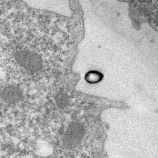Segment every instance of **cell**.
I'll return each mask as SVG.
<instances>
[{
  "label": "cell",
  "instance_id": "obj_1",
  "mask_svg": "<svg viewBox=\"0 0 158 158\" xmlns=\"http://www.w3.org/2000/svg\"><path fill=\"white\" fill-rule=\"evenodd\" d=\"M15 59L19 64L31 72H37L43 66V61L40 56L35 52L25 50L17 52Z\"/></svg>",
  "mask_w": 158,
  "mask_h": 158
},
{
  "label": "cell",
  "instance_id": "obj_2",
  "mask_svg": "<svg viewBox=\"0 0 158 158\" xmlns=\"http://www.w3.org/2000/svg\"><path fill=\"white\" fill-rule=\"evenodd\" d=\"M85 129L79 123H73L69 125L64 135V145L68 148H73L80 143L84 137Z\"/></svg>",
  "mask_w": 158,
  "mask_h": 158
},
{
  "label": "cell",
  "instance_id": "obj_3",
  "mask_svg": "<svg viewBox=\"0 0 158 158\" xmlns=\"http://www.w3.org/2000/svg\"><path fill=\"white\" fill-rule=\"evenodd\" d=\"M1 95L4 101L10 104L17 103L22 98V93L20 89L14 86L5 88L2 90Z\"/></svg>",
  "mask_w": 158,
  "mask_h": 158
},
{
  "label": "cell",
  "instance_id": "obj_4",
  "mask_svg": "<svg viewBox=\"0 0 158 158\" xmlns=\"http://www.w3.org/2000/svg\"><path fill=\"white\" fill-rule=\"evenodd\" d=\"M55 101L57 106L60 109L65 108L69 103L68 97L63 93H60L57 95L55 97Z\"/></svg>",
  "mask_w": 158,
  "mask_h": 158
},
{
  "label": "cell",
  "instance_id": "obj_5",
  "mask_svg": "<svg viewBox=\"0 0 158 158\" xmlns=\"http://www.w3.org/2000/svg\"></svg>",
  "mask_w": 158,
  "mask_h": 158
}]
</instances>
